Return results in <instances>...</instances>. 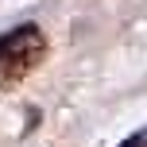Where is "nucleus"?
I'll list each match as a JSON object with an SVG mask.
<instances>
[{
	"label": "nucleus",
	"mask_w": 147,
	"mask_h": 147,
	"mask_svg": "<svg viewBox=\"0 0 147 147\" xmlns=\"http://www.w3.org/2000/svg\"><path fill=\"white\" fill-rule=\"evenodd\" d=\"M120 147H147V132H136L132 140H124V143H120Z\"/></svg>",
	"instance_id": "obj_2"
},
{
	"label": "nucleus",
	"mask_w": 147,
	"mask_h": 147,
	"mask_svg": "<svg viewBox=\"0 0 147 147\" xmlns=\"http://www.w3.org/2000/svg\"><path fill=\"white\" fill-rule=\"evenodd\" d=\"M43 54H47V39L35 23H20V27L4 31L0 35V85L27 78L43 62Z\"/></svg>",
	"instance_id": "obj_1"
}]
</instances>
